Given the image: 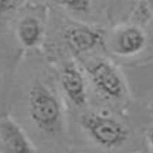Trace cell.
<instances>
[{
    "mask_svg": "<svg viewBox=\"0 0 153 153\" xmlns=\"http://www.w3.org/2000/svg\"><path fill=\"white\" fill-rule=\"evenodd\" d=\"M22 83L17 102L20 113L17 116L20 118L15 120L27 133L37 149L39 142L61 133L62 108L58 97L45 79L37 75L25 79Z\"/></svg>",
    "mask_w": 153,
    "mask_h": 153,
    "instance_id": "obj_1",
    "label": "cell"
},
{
    "mask_svg": "<svg viewBox=\"0 0 153 153\" xmlns=\"http://www.w3.org/2000/svg\"><path fill=\"white\" fill-rule=\"evenodd\" d=\"M62 4L69 10L78 14H86L91 7V0H61Z\"/></svg>",
    "mask_w": 153,
    "mask_h": 153,
    "instance_id": "obj_10",
    "label": "cell"
},
{
    "mask_svg": "<svg viewBox=\"0 0 153 153\" xmlns=\"http://www.w3.org/2000/svg\"><path fill=\"white\" fill-rule=\"evenodd\" d=\"M145 138L148 146L153 152V126L149 127L145 133Z\"/></svg>",
    "mask_w": 153,
    "mask_h": 153,
    "instance_id": "obj_12",
    "label": "cell"
},
{
    "mask_svg": "<svg viewBox=\"0 0 153 153\" xmlns=\"http://www.w3.org/2000/svg\"><path fill=\"white\" fill-rule=\"evenodd\" d=\"M105 37V34L96 28L79 24L68 29L64 35V39L72 53L79 55L104 45Z\"/></svg>",
    "mask_w": 153,
    "mask_h": 153,
    "instance_id": "obj_7",
    "label": "cell"
},
{
    "mask_svg": "<svg viewBox=\"0 0 153 153\" xmlns=\"http://www.w3.org/2000/svg\"><path fill=\"white\" fill-rule=\"evenodd\" d=\"M0 153H38L22 126L10 113H0Z\"/></svg>",
    "mask_w": 153,
    "mask_h": 153,
    "instance_id": "obj_5",
    "label": "cell"
},
{
    "mask_svg": "<svg viewBox=\"0 0 153 153\" xmlns=\"http://www.w3.org/2000/svg\"><path fill=\"white\" fill-rule=\"evenodd\" d=\"M148 42L145 31L136 23L124 24L105 37V42L111 52L118 56L129 58L141 53Z\"/></svg>",
    "mask_w": 153,
    "mask_h": 153,
    "instance_id": "obj_4",
    "label": "cell"
},
{
    "mask_svg": "<svg viewBox=\"0 0 153 153\" xmlns=\"http://www.w3.org/2000/svg\"><path fill=\"white\" fill-rule=\"evenodd\" d=\"M16 0H0V14H4L13 9Z\"/></svg>",
    "mask_w": 153,
    "mask_h": 153,
    "instance_id": "obj_11",
    "label": "cell"
},
{
    "mask_svg": "<svg viewBox=\"0 0 153 153\" xmlns=\"http://www.w3.org/2000/svg\"><path fill=\"white\" fill-rule=\"evenodd\" d=\"M153 12V0H139L134 12V18L138 22L148 20Z\"/></svg>",
    "mask_w": 153,
    "mask_h": 153,
    "instance_id": "obj_9",
    "label": "cell"
},
{
    "mask_svg": "<svg viewBox=\"0 0 153 153\" xmlns=\"http://www.w3.org/2000/svg\"><path fill=\"white\" fill-rule=\"evenodd\" d=\"M18 35L23 45L27 47H34L41 38L40 23L33 17H26L19 24Z\"/></svg>",
    "mask_w": 153,
    "mask_h": 153,
    "instance_id": "obj_8",
    "label": "cell"
},
{
    "mask_svg": "<svg viewBox=\"0 0 153 153\" xmlns=\"http://www.w3.org/2000/svg\"><path fill=\"white\" fill-rule=\"evenodd\" d=\"M86 75L97 92L108 100H119L126 93V85L120 70L105 59H98L86 68Z\"/></svg>",
    "mask_w": 153,
    "mask_h": 153,
    "instance_id": "obj_3",
    "label": "cell"
},
{
    "mask_svg": "<svg viewBox=\"0 0 153 153\" xmlns=\"http://www.w3.org/2000/svg\"><path fill=\"white\" fill-rule=\"evenodd\" d=\"M86 76L75 62H70L61 71L59 83L61 90L70 102L76 107L86 105L88 100Z\"/></svg>",
    "mask_w": 153,
    "mask_h": 153,
    "instance_id": "obj_6",
    "label": "cell"
},
{
    "mask_svg": "<svg viewBox=\"0 0 153 153\" xmlns=\"http://www.w3.org/2000/svg\"><path fill=\"white\" fill-rule=\"evenodd\" d=\"M80 124L89 138L104 149H118L129 138L130 132L125 124L100 113L90 111L82 114Z\"/></svg>",
    "mask_w": 153,
    "mask_h": 153,
    "instance_id": "obj_2",
    "label": "cell"
}]
</instances>
